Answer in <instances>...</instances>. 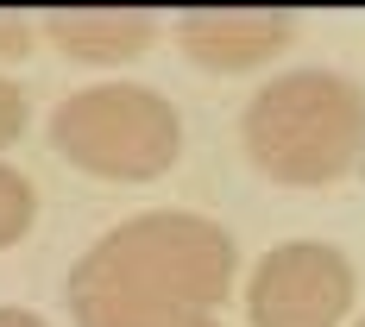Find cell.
I'll return each instance as SVG.
<instances>
[{"mask_svg":"<svg viewBox=\"0 0 365 327\" xmlns=\"http://www.w3.org/2000/svg\"><path fill=\"white\" fill-rule=\"evenodd\" d=\"M233 239L215 220L164 208L113 227L70 271L76 327H220L233 290Z\"/></svg>","mask_w":365,"mask_h":327,"instance_id":"6da1fadb","label":"cell"},{"mask_svg":"<svg viewBox=\"0 0 365 327\" xmlns=\"http://www.w3.org/2000/svg\"><path fill=\"white\" fill-rule=\"evenodd\" d=\"M240 139L271 182H334L365 157V88L334 70H290L252 95Z\"/></svg>","mask_w":365,"mask_h":327,"instance_id":"7a4b0ae2","label":"cell"},{"mask_svg":"<svg viewBox=\"0 0 365 327\" xmlns=\"http://www.w3.org/2000/svg\"><path fill=\"white\" fill-rule=\"evenodd\" d=\"M51 145L88 177L151 182L177 164L182 126H177V108L158 88L95 82V88H76L70 101L51 113Z\"/></svg>","mask_w":365,"mask_h":327,"instance_id":"3957f363","label":"cell"},{"mask_svg":"<svg viewBox=\"0 0 365 327\" xmlns=\"http://www.w3.org/2000/svg\"><path fill=\"white\" fill-rule=\"evenodd\" d=\"M353 308V264L322 239L271 246L252 271L246 315L252 327H340Z\"/></svg>","mask_w":365,"mask_h":327,"instance_id":"277c9868","label":"cell"},{"mask_svg":"<svg viewBox=\"0 0 365 327\" xmlns=\"http://www.w3.org/2000/svg\"><path fill=\"white\" fill-rule=\"evenodd\" d=\"M177 38L182 51L215 76H233V70H252L264 57H277L290 44V13H182L177 19Z\"/></svg>","mask_w":365,"mask_h":327,"instance_id":"5b68a950","label":"cell"},{"mask_svg":"<svg viewBox=\"0 0 365 327\" xmlns=\"http://www.w3.org/2000/svg\"><path fill=\"white\" fill-rule=\"evenodd\" d=\"M151 13L113 6V13H51V44H63L76 63H126L151 44Z\"/></svg>","mask_w":365,"mask_h":327,"instance_id":"8992f818","label":"cell"},{"mask_svg":"<svg viewBox=\"0 0 365 327\" xmlns=\"http://www.w3.org/2000/svg\"><path fill=\"white\" fill-rule=\"evenodd\" d=\"M32 214H38L32 182L19 177L13 164H0V246H19V239L32 233Z\"/></svg>","mask_w":365,"mask_h":327,"instance_id":"52a82bcc","label":"cell"},{"mask_svg":"<svg viewBox=\"0 0 365 327\" xmlns=\"http://www.w3.org/2000/svg\"><path fill=\"white\" fill-rule=\"evenodd\" d=\"M19 133H26V95H19V88L0 76V151L13 145Z\"/></svg>","mask_w":365,"mask_h":327,"instance_id":"ba28073f","label":"cell"},{"mask_svg":"<svg viewBox=\"0 0 365 327\" xmlns=\"http://www.w3.org/2000/svg\"><path fill=\"white\" fill-rule=\"evenodd\" d=\"M26 44H32V26L19 13H0V57H26Z\"/></svg>","mask_w":365,"mask_h":327,"instance_id":"9c48e42d","label":"cell"},{"mask_svg":"<svg viewBox=\"0 0 365 327\" xmlns=\"http://www.w3.org/2000/svg\"><path fill=\"white\" fill-rule=\"evenodd\" d=\"M0 327H44L38 315H26V308H0Z\"/></svg>","mask_w":365,"mask_h":327,"instance_id":"30bf717a","label":"cell"},{"mask_svg":"<svg viewBox=\"0 0 365 327\" xmlns=\"http://www.w3.org/2000/svg\"><path fill=\"white\" fill-rule=\"evenodd\" d=\"M359 327H365V321H359Z\"/></svg>","mask_w":365,"mask_h":327,"instance_id":"8fae6325","label":"cell"}]
</instances>
